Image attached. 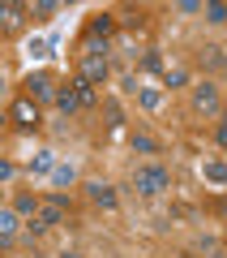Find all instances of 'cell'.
Masks as SVG:
<instances>
[{
	"label": "cell",
	"instance_id": "obj_1",
	"mask_svg": "<svg viewBox=\"0 0 227 258\" xmlns=\"http://www.w3.org/2000/svg\"><path fill=\"white\" fill-rule=\"evenodd\" d=\"M133 189L142 194V198H155V194L172 189V176H167L163 164H146V168H137V172H133Z\"/></svg>",
	"mask_w": 227,
	"mask_h": 258
},
{
	"label": "cell",
	"instance_id": "obj_2",
	"mask_svg": "<svg viewBox=\"0 0 227 258\" xmlns=\"http://www.w3.org/2000/svg\"><path fill=\"white\" fill-rule=\"evenodd\" d=\"M107 74H111V60L103 56V47H90V52L82 56V78L90 86H99V82H107Z\"/></svg>",
	"mask_w": 227,
	"mask_h": 258
},
{
	"label": "cell",
	"instance_id": "obj_3",
	"mask_svg": "<svg viewBox=\"0 0 227 258\" xmlns=\"http://www.w3.org/2000/svg\"><path fill=\"white\" fill-rule=\"evenodd\" d=\"M64 211H69V198H64V194H52V198L39 203V215H35V220L43 224V228H52V224L64 220Z\"/></svg>",
	"mask_w": 227,
	"mask_h": 258
},
{
	"label": "cell",
	"instance_id": "obj_4",
	"mask_svg": "<svg viewBox=\"0 0 227 258\" xmlns=\"http://www.w3.org/2000/svg\"><path fill=\"white\" fill-rule=\"evenodd\" d=\"M86 198H90L94 207H103V211H116V207H120L116 189H111L107 181H86Z\"/></svg>",
	"mask_w": 227,
	"mask_h": 258
},
{
	"label": "cell",
	"instance_id": "obj_5",
	"mask_svg": "<svg viewBox=\"0 0 227 258\" xmlns=\"http://www.w3.org/2000/svg\"><path fill=\"white\" fill-rule=\"evenodd\" d=\"M218 86L214 82H197L193 86V112H218Z\"/></svg>",
	"mask_w": 227,
	"mask_h": 258
},
{
	"label": "cell",
	"instance_id": "obj_6",
	"mask_svg": "<svg viewBox=\"0 0 227 258\" xmlns=\"http://www.w3.org/2000/svg\"><path fill=\"white\" fill-rule=\"evenodd\" d=\"M9 116L18 120L22 129H30V125H39V103L35 99H13L9 103Z\"/></svg>",
	"mask_w": 227,
	"mask_h": 258
},
{
	"label": "cell",
	"instance_id": "obj_7",
	"mask_svg": "<svg viewBox=\"0 0 227 258\" xmlns=\"http://www.w3.org/2000/svg\"><path fill=\"white\" fill-rule=\"evenodd\" d=\"M52 95V78L47 74H30L26 78V99H47Z\"/></svg>",
	"mask_w": 227,
	"mask_h": 258
},
{
	"label": "cell",
	"instance_id": "obj_8",
	"mask_svg": "<svg viewBox=\"0 0 227 258\" xmlns=\"http://www.w3.org/2000/svg\"><path fill=\"white\" fill-rule=\"evenodd\" d=\"M111 30H116V18H111V13H94V18H90V26H86V35H90V39H107L111 35Z\"/></svg>",
	"mask_w": 227,
	"mask_h": 258
},
{
	"label": "cell",
	"instance_id": "obj_9",
	"mask_svg": "<svg viewBox=\"0 0 227 258\" xmlns=\"http://www.w3.org/2000/svg\"><path fill=\"white\" fill-rule=\"evenodd\" d=\"M13 211H18L22 220H35L39 215V198L35 194H18V198H13Z\"/></svg>",
	"mask_w": 227,
	"mask_h": 258
},
{
	"label": "cell",
	"instance_id": "obj_10",
	"mask_svg": "<svg viewBox=\"0 0 227 258\" xmlns=\"http://www.w3.org/2000/svg\"><path fill=\"white\" fill-rule=\"evenodd\" d=\"M56 108L60 112H82V99H77V91H73V82L64 86V91H56Z\"/></svg>",
	"mask_w": 227,
	"mask_h": 258
},
{
	"label": "cell",
	"instance_id": "obj_11",
	"mask_svg": "<svg viewBox=\"0 0 227 258\" xmlns=\"http://www.w3.org/2000/svg\"><path fill=\"white\" fill-rule=\"evenodd\" d=\"M47 172H56V155L52 151H39V155L30 159V176H47Z\"/></svg>",
	"mask_w": 227,
	"mask_h": 258
},
{
	"label": "cell",
	"instance_id": "obj_12",
	"mask_svg": "<svg viewBox=\"0 0 227 258\" xmlns=\"http://www.w3.org/2000/svg\"><path fill=\"white\" fill-rule=\"evenodd\" d=\"M201 176L214 181V185H227V164L223 159H206V164H201Z\"/></svg>",
	"mask_w": 227,
	"mask_h": 258
},
{
	"label": "cell",
	"instance_id": "obj_13",
	"mask_svg": "<svg viewBox=\"0 0 227 258\" xmlns=\"http://www.w3.org/2000/svg\"><path fill=\"white\" fill-rule=\"evenodd\" d=\"M18 224H22V215H18V211H0V241H5V245L13 241V232H18Z\"/></svg>",
	"mask_w": 227,
	"mask_h": 258
},
{
	"label": "cell",
	"instance_id": "obj_14",
	"mask_svg": "<svg viewBox=\"0 0 227 258\" xmlns=\"http://www.w3.org/2000/svg\"><path fill=\"white\" fill-rule=\"evenodd\" d=\"M73 91H77V99H82V108H94V99H99V95H94V86L86 82L82 74H77V82H73Z\"/></svg>",
	"mask_w": 227,
	"mask_h": 258
},
{
	"label": "cell",
	"instance_id": "obj_15",
	"mask_svg": "<svg viewBox=\"0 0 227 258\" xmlns=\"http://www.w3.org/2000/svg\"><path fill=\"white\" fill-rule=\"evenodd\" d=\"M22 13H30V5H5V26L18 30L22 26Z\"/></svg>",
	"mask_w": 227,
	"mask_h": 258
},
{
	"label": "cell",
	"instance_id": "obj_16",
	"mask_svg": "<svg viewBox=\"0 0 227 258\" xmlns=\"http://www.w3.org/2000/svg\"><path fill=\"white\" fill-rule=\"evenodd\" d=\"M133 151H142V155H155V151H159V142L150 138V134H133Z\"/></svg>",
	"mask_w": 227,
	"mask_h": 258
},
{
	"label": "cell",
	"instance_id": "obj_17",
	"mask_svg": "<svg viewBox=\"0 0 227 258\" xmlns=\"http://www.w3.org/2000/svg\"><path fill=\"white\" fill-rule=\"evenodd\" d=\"M201 13H206V22H227V5H223V0H210Z\"/></svg>",
	"mask_w": 227,
	"mask_h": 258
},
{
	"label": "cell",
	"instance_id": "obj_18",
	"mask_svg": "<svg viewBox=\"0 0 227 258\" xmlns=\"http://www.w3.org/2000/svg\"><path fill=\"white\" fill-rule=\"evenodd\" d=\"M159 103H163V91H142V108L146 112H159Z\"/></svg>",
	"mask_w": 227,
	"mask_h": 258
},
{
	"label": "cell",
	"instance_id": "obj_19",
	"mask_svg": "<svg viewBox=\"0 0 227 258\" xmlns=\"http://www.w3.org/2000/svg\"><path fill=\"white\" fill-rule=\"evenodd\" d=\"M201 64H210V69H223V56H218V47H206V52H201Z\"/></svg>",
	"mask_w": 227,
	"mask_h": 258
},
{
	"label": "cell",
	"instance_id": "obj_20",
	"mask_svg": "<svg viewBox=\"0 0 227 258\" xmlns=\"http://www.w3.org/2000/svg\"><path fill=\"white\" fill-rule=\"evenodd\" d=\"M163 82H167V86H184V82H189V69H167Z\"/></svg>",
	"mask_w": 227,
	"mask_h": 258
},
{
	"label": "cell",
	"instance_id": "obj_21",
	"mask_svg": "<svg viewBox=\"0 0 227 258\" xmlns=\"http://www.w3.org/2000/svg\"><path fill=\"white\" fill-rule=\"evenodd\" d=\"M30 13L35 18H47V13H56V0H39V5H30Z\"/></svg>",
	"mask_w": 227,
	"mask_h": 258
},
{
	"label": "cell",
	"instance_id": "obj_22",
	"mask_svg": "<svg viewBox=\"0 0 227 258\" xmlns=\"http://www.w3.org/2000/svg\"><path fill=\"white\" fill-rule=\"evenodd\" d=\"M142 64H146V69H150V74H159V69H163V60H159L155 52H146V60H142Z\"/></svg>",
	"mask_w": 227,
	"mask_h": 258
},
{
	"label": "cell",
	"instance_id": "obj_23",
	"mask_svg": "<svg viewBox=\"0 0 227 258\" xmlns=\"http://www.w3.org/2000/svg\"><path fill=\"white\" fill-rule=\"evenodd\" d=\"M176 9H180V13H201V9H206V5H197V0H180Z\"/></svg>",
	"mask_w": 227,
	"mask_h": 258
},
{
	"label": "cell",
	"instance_id": "obj_24",
	"mask_svg": "<svg viewBox=\"0 0 227 258\" xmlns=\"http://www.w3.org/2000/svg\"><path fill=\"white\" fill-rule=\"evenodd\" d=\"M52 181H56V185H69V181H73V172H69V168H56Z\"/></svg>",
	"mask_w": 227,
	"mask_h": 258
},
{
	"label": "cell",
	"instance_id": "obj_25",
	"mask_svg": "<svg viewBox=\"0 0 227 258\" xmlns=\"http://www.w3.org/2000/svg\"><path fill=\"white\" fill-rule=\"evenodd\" d=\"M214 142H218V147H227V125H223V120H218V129H214Z\"/></svg>",
	"mask_w": 227,
	"mask_h": 258
}]
</instances>
